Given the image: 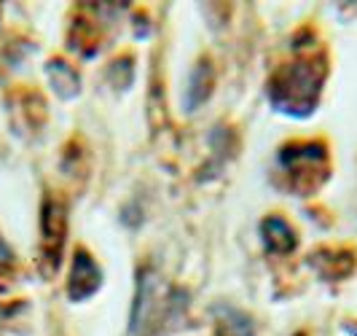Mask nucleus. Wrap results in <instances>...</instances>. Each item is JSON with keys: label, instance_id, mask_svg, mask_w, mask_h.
I'll list each match as a JSON object with an SVG mask.
<instances>
[{"label": "nucleus", "instance_id": "nucleus-1", "mask_svg": "<svg viewBox=\"0 0 357 336\" xmlns=\"http://www.w3.org/2000/svg\"><path fill=\"white\" fill-rule=\"evenodd\" d=\"M322 62L314 57H301L293 65L274 73L268 84V100L287 116H309L317 108L322 89Z\"/></svg>", "mask_w": 357, "mask_h": 336}, {"label": "nucleus", "instance_id": "nucleus-2", "mask_svg": "<svg viewBox=\"0 0 357 336\" xmlns=\"http://www.w3.org/2000/svg\"><path fill=\"white\" fill-rule=\"evenodd\" d=\"M183 293H175L164 288L153 272L140 275L137 285V301L132 309V323H129V336H159L164 326L183 309Z\"/></svg>", "mask_w": 357, "mask_h": 336}, {"label": "nucleus", "instance_id": "nucleus-3", "mask_svg": "<svg viewBox=\"0 0 357 336\" xmlns=\"http://www.w3.org/2000/svg\"><path fill=\"white\" fill-rule=\"evenodd\" d=\"M280 164L290 177L293 189L298 194H306L317 186V180L325 177V167H328V154L317 143H301V145H287L280 154Z\"/></svg>", "mask_w": 357, "mask_h": 336}, {"label": "nucleus", "instance_id": "nucleus-4", "mask_svg": "<svg viewBox=\"0 0 357 336\" xmlns=\"http://www.w3.org/2000/svg\"><path fill=\"white\" fill-rule=\"evenodd\" d=\"M100 285H102L100 266L94 264V258H91L86 250H78L75 258H73L70 280H68V296L73 301H84L89 299L91 293H97Z\"/></svg>", "mask_w": 357, "mask_h": 336}, {"label": "nucleus", "instance_id": "nucleus-5", "mask_svg": "<svg viewBox=\"0 0 357 336\" xmlns=\"http://www.w3.org/2000/svg\"><path fill=\"white\" fill-rule=\"evenodd\" d=\"M62 237H65V212L59 205H46V210H43V250L52 256V266L59 261Z\"/></svg>", "mask_w": 357, "mask_h": 336}, {"label": "nucleus", "instance_id": "nucleus-6", "mask_svg": "<svg viewBox=\"0 0 357 336\" xmlns=\"http://www.w3.org/2000/svg\"><path fill=\"white\" fill-rule=\"evenodd\" d=\"M261 234L271 253H290L296 248V231L290 229L282 218H266Z\"/></svg>", "mask_w": 357, "mask_h": 336}, {"label": "nucleus", "instance_id": "nucleus-7", "mask_svg": "<svg viewBox=\"0 0 357 336\" xmlns=\"http://www.w3.org/2000/svg\"><path fill=\"white\" fill-rule=\"evenodd\" d=\"M49 75H52L54 89H56L62 97H70V94H75L78 87H81L75 71H73L70 65H65V62H52V65H49Z\"/></svg>", "mask_w": 357, "mask_h": 336}]
</instances>
